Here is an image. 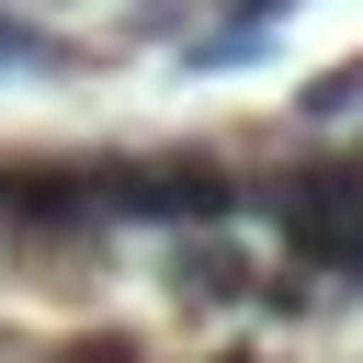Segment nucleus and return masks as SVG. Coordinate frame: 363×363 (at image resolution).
Instances as JSON below:
<instances>
[{"mask_svg": "<svg viewBox=\"0 0 363 363\" xmlns=\"http://www.w3.org/2000/svg\"><path fill=\"white\" fill-rule=\"evenodd\" d=\"M250 193L204 159H125V170H91V216H136V227H216L238 216Z\"/></svg>", "mask_w": 363, "mask_h": 363, "instance_id": "1", "label": "nucleus"}, {"mask_svg": "<svg viewBox=\"0 0 363 363\" xmlns=\"http://www.w3.org/2000/svg\"><path fill=\"white\" fill-rule=\"evenodd\" d=\"M272 227L306 272L352 284L363 295V170H306V182H272Z\"/></svg>", "mask_w": 363, "mask_h": 363, "instance_id": "2", "label": "nucleus"}, {"mask_svg": "<svg viewBox=\"0 0 363 363\" xmlns=\"http://www.w3.org/2000/svg\"><path fill=\"white\" fill-rule=\"evenodd\" d=\"M182 284H193V295H250V250H216V238H182Z\"/></svg>", "mask_w": 363, "mask_h": 363, "instance_id": "3", "label": "nucleus"}, {"mask_svg": "<svg viewBox=\"0 0 363 363\" xmlns=\"http://www.w3.org/2000/svg\"><path fill=\"white\" fill-rule=\"evenodd\" d=\"M295 113H306V125H340V113H363V57H340V68H318V79L295 91Z\"/></svg>", "mask_w": 363, "mask_h": 363, "instance_id": "4", "label": "nucleus"}, {"mask_svg": "<svg viewBox=\"0 0 363 363\" xmlns=\"http://www.w3.org/2000/svg\"><path fill=\"white\" fill-rule=\"evenodd\" d=\"M0 68H57V45H45L34 23H11V11H0Z\"/></svg>", "mask_w": 363, "mask_h": 363, "instance_id": "5", "label": "nucleus"}, {"mask_svg": "<svg viewBox=\"0 0 363 363\" xmlns=\"http://www.w3.org/2000/svg\"><path fill=\"white\" fill-rule=\"evenodd\" d=\"M272 11H284V0H250V23H272Z\"/></svg>", "mask_w": 363, "mask_h": 363, "instance_id": "6", "label": "nucleus"}]
</instances>
